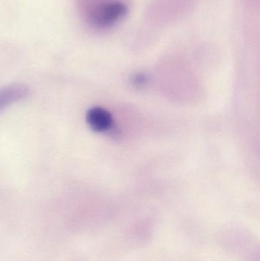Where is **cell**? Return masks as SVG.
<instances>
[{
	"instance_id": "3957f363",
	"label": "cell",
	"mask_w": 260,
	"mask_h": 261,
	"mask_svg": "<svg viewBox=\"0 0 260 261\" xmlns=\"http://www.w3.org/2000/svg\"><path fill=\"white\" fill-rule=\"evenodd\" d=\"M86 122L94 132H104L109 130L112 125V117L105 109L94 107L87 112Z\"/></svg>"
},
{
	"instance_id": "7a4b0ae2",
	"label": "cell",
	"mask_w": 260,
	"mask_h": 261,
	"mask_svg": "<svg viewBox=\"0 0 260 261\" xmlns=\"http://www.w3.org/2000/svg\"><path fill=\"white\" fill-rule=\"evenodd\" d=\"M30 94L27 86L21 84H11L0 90V110L26 99Z\"/></svg>"
},
{
	"instance_id": "6da1fadb",
	"label": "cell",
	"mask_w": 260,
	"mask_h": 261,
	"mask_svg": "<svg viewBox=\"0 0 260 261\" xmlns=\"http://www.w3.org/2000/svg\"><path fill=\"white\" fill-rule=\"evenodd\" d=\"M77 7L84 21L97 29L115 24L128 9L126 0H77Z\"/></svg>"
}]
</instances>
